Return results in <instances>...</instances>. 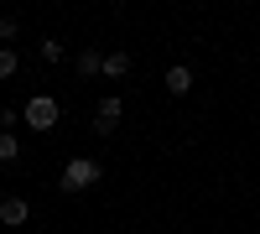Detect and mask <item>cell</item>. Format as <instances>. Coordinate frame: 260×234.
<instances>
[{
    "label": "cell",
    "instance_id": "6da1fadb",
    "mask_svg": "<svg viewBox=\"0 0 260 234\" xmlns=\"http://www.w3.org/2000/svg\"><path fill=\"white\" fill-rule=\"evenodd\" d=\"M94 182H99V166L89 156H73L62 166V193H83V187H94Z\"/></svg>",
    "mask_w": 260,
    "mask_h": 234
},
{
    "label": "cell",
    "instance_id": "7a4b0ae2",
    "mask_svg": "<svg viewBox=\"0 0 260 234\" xmlns=\"http://www.w3.org/2000/svg\"><path fill=\"white\" fill-rule=\"evenodd\" d=\"M26 125H37V130H52V125H57V99H52V94L26 99Z\"/></svg>",
    "mask_w": 260,
    "mask_h": 234
},
{
    "label": "cell",
    "instance_id": "3957f363",
    "mask_svg": "<svg viewBox=\"0 0 260 234\" xmlns=\"http://www.w3.org/2000/svg\"><path fill=\"white\" fill-rule=\"evenodd\" d=\"M120 115H125V104H120L115 94H110V99H99V125H94V130H99V136H110L115 125H120Z\"/></svg>",
    "mask_w": 260,
    "mask_h": 234
},
{
    "label": "cell",
    "instance_id": "277c9868",
    "mask_svg": "<svg viewBox=\"0 0 260 234\" xmlns=\"http://www.w3.org/2000/svg\"><path fill=\"white\" fill-rule=\"evenodd\" d=\"M26 219H31V203L26 198H6V203H0V224H6V229L26 224Z\"/></svg>",
    "mask_w": 260,
    "mask_h": 234
},
{
    "label": "cell",
    "instance_id": "5b68a950",
    "mask_svg": "<svg viewBox=\"0 0 260 234\" xmlns=\"http://www.w3.org/2000/svg\"><path fill=\"white\" fill-rule=\"evenodd\" d=\"M192 89V68H187V62H172V68H167V94H187Z\"/></svg>",
    "mask_w": 260,
    "mask_h": 234
},
{
    "label": "cell",
    "instance_id": "8992f818",
    "mask_svg": "<svg viewBox=\"0 0 260 234\" xmlns=\"http://www.w3.org/2000/svg\"><path fill=\"white\" fill-rule=\"evenodd\" d=\"M78 73H89V78H94V73H104V57H99L94 47H89V52H78Z\"/></svg>",
    "mask_w": 260,
    "mask_h": 234
},
{
    "label": "cell",
    "instance_id": "52a82bcc",
    "mask_svg": "<svg viewBox=\"0 0 260 234\" xmlns=\"http://www.w3.org/2000/svg\"><path fill=\"white\" fill-rule=\"evenodd\" d=\"M104 73H110V78H125V73H130V57H125V52H110V57H104Z\"/></svg>",
    "mask_w": 260,
    "mask_h": 234
},
{
    "label": "cell",
    "instance_id": "ba28073f",
    "mask_svg": "<svg viewBox=\"0 0 260 234\" xmlns=\"http://www.w3.org/2000/svg\"><path fill=\"white\" fill-rule=\"evenodd\" d=\"M16 156H21V141L11 130H0V161H16Z\"/></svg>",
    "mask_w": 260,
    "mask_h": 234
},
{
    "label": "cell",
    "instance_id": "9c48e42d",
    "mask_svg": "<svg viewBox=\"0 0 260 234\" xmlns=\"http://www.w3.org/2000/svg\"><path fill=\"white\" fill-rule=\"evenodd\" d=\"M21 68V57H16V47H0V78H11Z\"/></svg>",
    "mask_w": 260,
    "mask_h": 234
},
{
    "label": "cell",
    "instance_id": "30bf717a",
    "mask_svg": "<svg viewBox=\"0 0 260 234\" xmlns=\"http://www.w3.org/2000/svg\"><path fill=\"white\" fill-rule=\"evenodd\" d=\"M37 52H42V62H62V42H52V37H47Z\"/></svg>",
    "mask_w": 260,
    "mask_h": 234
},
{
    "label": "cell",
    "instance_id": "8fae6325",
    "mask_svg": "<svg viewBox=\"0 0 260 234\" xmlns=\"http://www.w3.org/2000/svg\"><path fill=\"white\" fill-rule=\"evenodd\" d=\"M0 37H6V42L16 37V21H11V16H0Z\"/></svg>",
    "mask_w": 260,
    "mask_h": 234
}]
</instances>
